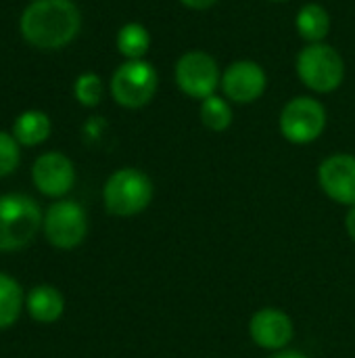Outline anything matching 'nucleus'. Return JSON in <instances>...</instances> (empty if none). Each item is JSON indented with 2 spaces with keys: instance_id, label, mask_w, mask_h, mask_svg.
Returning a JSON list of instances; mask_svg holds the SVG:
<instances>
[{
  "instance_id": "obj_1",
  "label": "nucleus",
  "mask_w": 355,
  "mask_h": 358,
  "mask_svg": "<svg viewBox=\"0 0 355 358\" xmlns=\"http://www.w3.org/2000/svg\"><path fill=\"white\" fill-rule=\"evenodd\" d=\"M82 13L73 0H31L21 17V38L40 50H59L75 40Z\"/></svg>"
},
{
  "instance_id": "obj_2",
  "label": "nucleus",
  "mask_w": 355,
  "mask_h": 358,
  "mask_svg": "<svg viewBox=\"0 0 355 358\" xmlns=\"http://www.w3.org/2000/svg\"><path fill=\"white\" fill-rule=\"evenodd\" d=\"M44 224L42 208L36 199L8 193L0 195V252H17L29 245Z\"/></svg>"
},
{
  "instance_id": "obj_3",
  "label": "nucleus",
  "mask_w": 355,
  "mask_h": 358,
  "mask_svg": "<svg viewBox=\"0 0 355 358\" xmlns=\"http://www.w3.org/2000/svg\"><path fill=\"white\" fill-rule=\"evenodd\" d=\"M103 201L111 216L142 214L153 201V180L138 168H119L107 178Z\"/></svg>"
},
{
  "instance_id": "obj_4",
  "label": "nucleus",
  "mask_w": 355,
  "mask_h": 358,
  "mask_svg": "<svg viewBox=\"0 0 355 358\" xmlns=\"http://www.w3.org/2000/svg\"><path fill=\"white\" fill-rule=\"evenodd\" d=\"M299 80L314 92L328 94L343 84L345 63L343 57L326 42L308 44L295 61Z\"/></svg>"
},
{
  "instance_id": "obj_5",
  "label": "nucleus",
  "mask_w": 355,
  "mask_h": 358,
  "mask_svg": "<svg viewBox=\"0 0 355 358\" xmlns=\"http://www.w3.org/2000/svg\"><path fill=\"white\" fill-rule=\"evenodd\" d=\"M157 69L144 61H123L111 76V96L126 109H140L149 105L157 92Z\"/></svg>"
},
{
  "instance_id": "obj_6",
  "label": "nucleus",
  "mask_w": 355,
  "mask_h": 358,
  "mask_svg": "<svg viewBox=\"0 0 355 358\" xmlns=\"http://www.w3.org/2000/svg\"><path fill=\"white\" fill-rule=\"evenodd\" d=\"M278 128L289 143L310 145L320 138L326 128V109L312 96H295L282 107Z\"/></svg>"
},
{
  "instance_id": "obj_7",
  "label": "nucleus",
  "mask_w": 355,
  "mask_h": 358,
  "mask_svg": "<svg viewBox=\"0 0 355 358\" xmlns=\"http://www.w3.org/2000/svg\"><path fill=\"white\" fill-rule=\"evenodd\" d=\"M174 76H176L178 88L186 96L197 99V101H203L216 94V90L222 84L218 61L209 52H203V50L184 52L176 63Z\"/></svg>"
},
{
  "instance_id": "obj_8",
  "label": "nucleus",
  "mask_w": 355,
  "mask_h": 358,
  "mask_svg": "<svg viewBox=\"0 0 355 358\" xmlns=\"http://www.w3.org/2000/svg\"><path fill=\"white\" fill-rule=\"evenodd\" d=\"M44 235L56 250H73L84 243L88 233V218L77 201H54L44 214Z\"/></svg>"
},
{
  "instance_id": "obj_9",
  "label": "nucleus",
  "mask_w": 355,
  "mask_h": 358,
  "mask_svg": "<svg viewBox=\"0 0 355 358\" xmlns=\"http://www.w3.org/2000/svg\"><path fill=\"white\" fill-rule=\"evenodd\" d=\"M220 86L228 101H232L236 105H249L266 92L268 76L259 63L241 59V61L230 63L222 71Z\"/></svg>"
},
{
  "instance_id": "obj_10",
  "label": "nucleus",
  "mask_w": 355,
  "mask_h": 358,
  "mask_svg": "<svg viewBox=\"0 0 355 358\" xmlns=\"http://www.w3.org/2000/svg\"><path fill=\"white\" fill-rule=\"evenodd\" d=\"M31 180L46 197H65L75 185L73 162L59 151H46L31 166Z\"/></svg>"
},
{
  "instance_id": "obj_11",
  "label": "nucleus",
  "mask_w": 355,
  "mask_h": 358,
  "mask_svg": "<svg viewBox=\"0 0 355 358\" xmlns=\"http://www.w3.org/2000/svg\"><path fill=\"white\" fill-rule=\"evenodd\" d=\"M318 182L333 201L347 208L355 206V155H328L318 168Z\"/></svg>"
},
{
  "instance_id": "obj_12",
  "label": "nucleus",
  "mask_w": 355,
  "mask_h": 358,
  "mask_svg": "<svg viewBox=\"0 0 355 358\" xmlns=\"http://www.w3.org/2000/svg\"><path fill=\"white\" fill-rule=\"evenodd\" d=\"M293 319L280 308H259L249 321V338L264 350L280 352L293 342Z\"/></svg>"
},
{
  "instance_id": "obj_13",
  "label": "nucleus",
  "mask_w": 355,
  "mask_h": 358,
  "mask_svg": "<svg viewBox=\"0 0 355 358\" xmlns=\"http://www.w3.org/2000/svg\"><path fill=\"white\" fill-rule=\"evenodd\" d=\"M25 308L29 313V317L36 323L42 325H50L54 321H59L63 317L65 310V298L63 294L52 287V285H38L33 287L27 298H25Z\"/></svg>"
},
{
  "instance_id": "obj_14",
  "label": "nucleus",
  "mask_w": 355,
  "mask_h": 358,
  "mask_svg": "<svg viewBox=\"0 0 355 358\" xmlns=\"http://www.w3.org/2000/svg\"><path fill=\"white\" fill-rule=\"evenodd\" d=\"M52 130L50 117L40 109H27L13 122V136L21 147H38L48 141Z\"/></svg>"
},
{
  "instance_id": "obj_15",
  "label": "nucleus",
  "mask_w": 355,
  "mask_h": 358,
  "mask_svg": "<svg viewBox=\"0 0 355 358\" xmlns=\"http://www.w3.org/2000/svg\"><path fill=\"white\" fill-rule=\"evenodd\" d=\"M295 27L299 31V36L308 42V44H316V42H324V38L331 31V15L328 10L318 4V2H310L303 4L297 13L295 19Z\"/></svg>"
},
{
  "instance_id": "obj_16",
  "label": "nucleus",
  "mask_w": 355,
  "mask_h": 358,
  "mask_svg": "<svg viewBox=\"0 0 355 358\" xmlns=\"http://www.w3.org/2000/svg\"><path fill=\"white\" fill-rule=\"evenodd\" d=\"M25 294L21 285L6 273H0V329H8L21 317Z\"/></svg>"
},
{
  "instance_id": "obj_17",
  "label": "nucleus",
  "mask_w": 355,
  "mask_h": 358,
  "mask_svg": "<svg viewBox=\"0 0 355 358\" xmlns=\"http://www.w3.org/2000/svg\"><path fill=\"white\" fill-rule=\"evenodd\" d=\"M117 50L121 57H126V61H136V59H144V55L151 48V34L142 23H126L119 27L117 38H115Z\"/></svg>"
},
{
  "instance_id": "obj_18",
  "label": "nucleus",
  "mask_w": 355,
  "mask_h": 358,
  "mask_svg": "<svg viewBox=\"0 0 355 358\" xmlns=\"http://www.w3.org/2000/svg\"><path fill=\"white\" fill-rule=\"evenodd\" d=\"M201 122L205 128H209L211 132H224L230 128L232 124V107L228 103L226 96L220 94H211L207 99L201 101V109H199Z\"/></svg>"
},
{
  "instance_id": "obj_19",
  "label": "nucleus",
  "mask_w": 355,
  "mask_h": 358,
  "mask_svg": "<svg viewBox=\"0 0 355 358\" xmlns=\"http://www.w3.org/2000/svg\"><path fill=\"white\" fill-rule=\"evenodd\" d=\"M103 94H105V86H103V80L98 73H92V71H86V73H80L73 82V96L75 101L82 105V107H98L100 101H103Z\"/></svg>"
},
{
  "instance_id": "obj_20",
  "label": "nucleus",
  "mask_w": 355,
  "mask_h": 358,
  "mask_svg": "<svg viewBox=\"0 0 355 358\" xmlns=\"http://www.w3.org/2000/svg\"><path fill=\"white\" fill-rule=\"evenodd\" d=\"M21 162V145L10 132L0 130V178L13 174Z\"/></svg>"
},
{
  "instance_id": "obj_21",
  "label": "nucleus",
  "mask_w": 355,
  "mask_h": 358,
  "mask_svg": "<svg viewBox=\"0 0 355 358\" xmlns=\"http://www.w3.org/2000/svg\"><path fill=\"white\" fill-rule=\"evenodd\" d=\"M180 2L192 10H205V8H211L218 0H180Z\"/></svg>"
},
{
  "instance_id": "obj_22",
  "label": "nucleus",
  "mask_w": 355,
  "mask_h": 358,
  "mask_svg": "<svg viewBox=\"0 0 355 358\" xmlns=\"http://www.w3.org/2000/svg\"><path fill=\"white\" fill-rule=\"evenodd\" d=\"M345 231H347L349 239L355 241V206H352L345 214Z\"/></svg>"
},
{
  "instance_id": "obj_23",
  "label": "nucleus",
  "mask_w": 355,
  "mask_h": 358,
  "mask_svg": "<svg viewBox=\"0 0 355 358\" xmlns=\"http://www.w3.org/2000/svg\"><path fill=\"white\" fill-rule=\"evenodd\" d=\"M270 358H308L305 355H301V352H295V350H280V352H276L274 357Z\"/></svg>"
},
{
  "instance_id": "obj_24",
  "label": "nucleus",
  "mask_w": 355,
  "mask_h": 358,
  "mask_svg": "<svg viewBox=\"0 0 355 358\" xmlns=\"http://www.w3.org/2000/svg\"><path fill=\"white\" fill-rule=\"evenodd\" d=\"M272 2H282V0H272Z\"/></svg>"
}]
</instances>
